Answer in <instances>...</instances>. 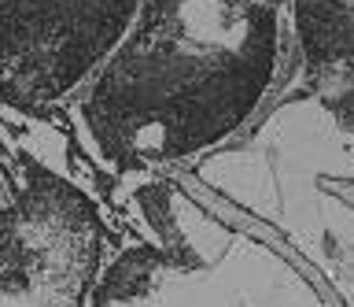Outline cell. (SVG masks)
Here are the masks:
<instances>
[{"mask_svg":"<svg viewBox=\"0 0 354 307\" xmlns=\"http://www.w3.org/2000/svg\"><path fill=\"white\" fill-rule=\"evenodd\" d=\"M281 56L277 0H140L77 119L111 167L192 159L254 115Z\"/></svg>","mask_w":354,"mask_h":307,"instance_id":"cell-1","label":"cell"},{"mask_svg":"<svg viewBox=\"0 0 354 307\" xmlns=\"http://www.w3.org/2000/svg\"><path fill=\"white\" fill-rule=\"evenodd\" d=\"M140 0H0V100L48 107L93 78Z\"/></svg>","mask_w":354,"mask_h":307,"instance_id":"cell-2","label":"cell"}]
</instances>
